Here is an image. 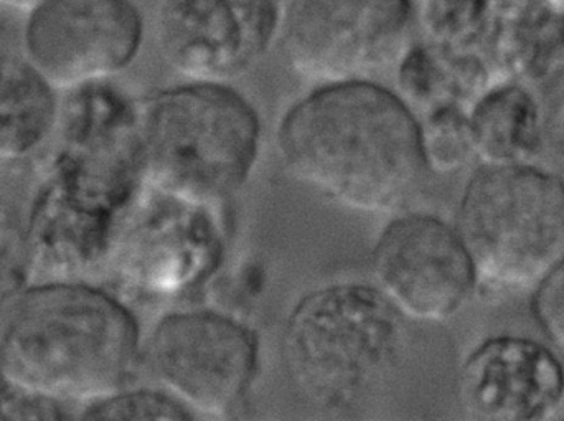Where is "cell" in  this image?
I'll list each match as a JSON object with an SVG mask.
<instances>
[{
	"instance_id": "cell-1",
	"label": "cell",
	"mask_w": 564,
	"mask_h": 421,
	"mask_svg": "<svg viewBox=\"0 0 564 421\" xmlns=\"http://www.w3.org/2000/svg\"><path fill=\"white\" fill-rule=\"evenodd\" d=\"M278 148L297 181L365 214L400 207L430 171L416 112L370 78L315 85L282 116Z\"/></svg>"
},
{
	"instance_id": "cell-2",
	"label": "cell",
	"mask_w": 564,
	"mask_h": 421,
	"mask_svg": "<svg viewBox=\"0 0 564 421\" xmlns=\"http://www.w3.org/2000/svg\"><path fill=\"white\" fill-rule=\"evenodd\" d=\"M139 357L134 314L85 281H33L0 306V374L17 389L83 409L126 389Z\"/></svg>"
},
{
	"instance_id": "cell-3",
	"label": "cell",
	"mask_w": 564,
	"mask_h": 421,
	"mask_svg": "<svg viewBox=\"0 0 564 421\" xmlns=\"http://www.w3.org/2000/svg\"><path fill=\"white\" fill-rule=\"evenodd\" d=\"M142 184L195 207L240 191L257 164V109L230 83L187 82L138 101Z\"/></svg>"
},
{
	"instance_id": "cell-4",
	"label": "cell",
	"mask_w": 564,
	"mask_h": 421,
	"mask_svg": "<svg viewBox=\"0 0 564 421\" xmlns=\"http://www.w3.org/2000/svg\"><path fill=\"white\" fill-rule=\"evenodd\" d=\"M404 317L375 287L338 283L295 304L282 331V363L295 389L325 412L370 399L393 376Z\"/></svg>"
},
{
	"instance_id": "cell-5",
	"label": "cell",
	"mask_w": 564,
	"mask_h": 421,
	"mask_svg": "<svg viewBox=\"0 0 564 421\" xmlns=\"http://www.w3.org/2000/svg\"><path fill=\"white\" fill-rule=\"evenodd\" d=\"M479 283L539 287L564 261V181L527 164H482L464 188L457 218Z\"/></svg>"
},
{
	"instance_id": "cell-6",
	"label": "cell",
	"mask_w": 564,
	"mask_h": 421,
	"mask_svg": "<svg viewBox=\"0 0 564 421\" xmlns=\"http://www.w3.org/2000/svg\"><path fill=\"white\" fill-rule=\"evenodd\" d=\"M285 62L324 85L394 65L416 22L414 0H278Z\"/></svg>"
},
{
	"instance_id": "cell-7",
	"label": "cell",
	"mask_w": 564,
	"mask_h": 421,
	"mask_svg": "<svg viewBox=\"0 0 564 421\" xmlns=\"http://www.w3.org/2000/svg\"><path fill=\"white\" fill-rule=\"evenodd\" d=\"M148 363L158 387L195 419L228 415L247 399L257 379L258 339L228 314L177 311L155 324Z\"/></svg>"
},
{
	"instance_id": "cell-8",
	"label": "cell",
	"mask_w": 564,
	"mask_h": 421,
	"mask_svg": "<svg viewBox=\"0 0 564 421\" xmlns=\"http://www.w3.org/2000/svg\"><path fill=\"white\" fill-rule=\"evenodd\" d=\"M144 36L134 0H46L26 15L23 56L66 93L111 82L138 58Z\"/></svg>"
},
{
	"instance_id": "cell-9",
	"label": "cell",
	"mask_w": 564,
	"mask_h": 421,
	"mask_svg": "<svg viewBox=\"0 0 564 421\" xmlns=\"http://www.w3.org/2000/svg\"><path fill=\"white\" fill-rule=\"evenodd\" d=\"M53 172L86 197L124 217L141 194L138 101L111 82L66 91L58 112Z\"/></svg>"
},
{
	"instance_id": "cell-10",
	"label": "cell",
	"mask_w": 564,
	"mask_h": 421,
	"mask_svg": "<svg viewBox=\"0 0 564 421\" xmlns=\"http://www.w3.org/2000/svg\"><path fill=\"white\" fill-rule=\"evenodd\" d=\"M375 288L404 320L444 323L467 306L479 278L457 228L426 214L387 225L371 260Z\"/></svg>"
},
{
	"instance_id": "cell-11",
	"label": "cell",
	"mask_w": 564,
	"mask_h": 421,
	"mask_svg": "<svg viewBox=\"0 0 564 421\" xmlns=\"http://www.w3.org/2000/svg\"><path fill=\"white\" fill-rule=\"evenodd\" d=\"M278 0H162L155 42L187 82L230 83L278 40Z\"/></svg>"
},
{
	"instance_id": "cell-12",
	"label": "cell",
	"mask_w": 564,
	"mask_h": 421,
	"mask_svg": "<svg viewBox=\"0 0 564 421\" xmlns=\"http://www.w3.org/2000/svg\"><path fill=\"white\" fill-rule=\"evenodd\" d=\"M154 195L158 202H148L142 188L119 224L111 255L142 287L171 290L198 281L218 255V230L205 215L210 208Z\"/></svg>"
},
{
	"instance_id": "cell-13",
	"label": "cell",
	"mask_w": 564,
	"mask_h": 421,
	"mask_svg": "<svg viewBox=\"0 0 564 421\" xmlns=\"http://www.w3.org/2000/svg\"><path fill=\"white\" fill-rule=\"evenodd\" d=\"M564 399V366L550 347L522 336H496L460 369L459 400L473 419L540 421Z\"/></svg>"
},
{
	"instance_id": "cell-14",
	"label": "cell",
	"mask_w": 564,
	"mask_h": 421,
	"mask_svg": "<svg viewBox=\"0 0 564 421\" xmlns=\"http://www.w3.org/2000/svg\"><path fill=\"white\" fill-rule=\"evenodd\" d=\"M121 220L53 172L25 224L29 280H82L111 257Z\"/></svg>"
},
{
	"instance_id": "cell-15",
	"label": "cell",
	"mask_w": 564,
	"mask_h": 421,
	"mask_svg": "<svg viewBox=\"0 0 564 421\" xmlns=\"http://www.w3.org/2000/svg\"><path fill=\"white\" fill-rule=\"evenodd\" d=\"M486 45L506 75L546 82L564 65V12L545 0H494Z\"/></svg>"
},
{
	"instance_id": "cell-16",
	"label": "cell",
	"mask_w": 564,
	"mask_h": 421,
	"mask_svg": "<svg viewBox=\"0 0 564 421\" xmlns=\"http://www.w3.org/2000/svg\"><path fill=\"white\" fill-rule=\"evenodd\" d=\"M394 66L398 95L416 116L447 106L469 111L490 86L489 68L479 52H456L427 40L408 43Z\"/></svg>"
},
{
	"instance_id": "cell-17",
	"label": "cell",
	"mask_w": 564,
	"mask_h": 421,
	"mask_svg": "<svg viewBox=\"0 0 564 421\" xmlns=\"http://www.w3.org/2000/svg\"><path fill=\"white\" fill-rule=\"evenodd\" d=\"M467 116L482 164H527L542 149V108L520 83L489 86Z\"/></svg>"
},
{
	"instance_id": "cell-18",
	"label": "cell",
	"mask_w": 564,
	"mask_h": 421,
	"mask_svg": "<svg viewBox=\"0 0 564 421\" xmlns=\"http://www.w3.org/2000/svg\"><path fill=\"white\" fill-rule=\"evenodd\" d=\"M56 89L25 56L0 55V159L32 154L58 125Z\"/></svg>"
},
{
	"instance_id": "cell-19",
	"label": "cell",
	"mask_w": 564,
	"mask_h": 421,
	"mask_svg": "<svg viewBox=\"0 0 564 421\" xmlns=\"http://www.w3.org/2000/svg\"><path fill=\"white\" fill-rule=\"evenodd\" d=\"M492 19L494 0H421L416 6L424 40L456 52H479Z\"/></svg>"
},
{
	"instance_id": "cell-20",
	"label": "cell",
	"mask_w": 564,
	"mask_h": 421,
	"mask_svg": "<svg viewBox=\"0 0 564 421\" xmlns=\"http://www.w3.org/2000/svg\"><path fill=\"white\" fill-rule=\"evenodd\" d=\"M421 136L430 171L451 174L476 155L467 109L447 106L423 116Z\"/></svg>"
},
{
	"instance_id": "cell-21",
	"label": "cell",
	"mask_w": 564,
	"mask_h": 421,
	"mask_svg": "<svg viewBox=\"0 0 564 421\" xmlns=\"http://www.w3.org/2000/svg\"><path fill=\"white\" fill-rule=\"evenodd\" d=\"M83 420H192L195 419L178 400L164 389L119 390L99 402L83 407Z\"/></svg>"
},
{
	"instance_id": "cell-22",
	"label": "cell",
	"mask_w": 564,
	"mask_h": 421,
	"mask_svg": "<svg viewBox=\"0 0 564 421\" xmlns=\"http://www.w3.org/2000/svg\"><path fill=\"white\" fill-rule=\"evenodd\" d=\"M29 284L25 225L0 202V306Z\"/></svg>"
},
{
	"instance_id": "cell-23",
	"label": "cell",
	"mask_w": 564,
	"mask_h": 421,
	"mask_svg": "<svg viewBox=\"0 0 564 421\" xmlns=\"http://www.w3.org/2000/svg\"><path fill=\"white\" fill-rule=\"evenodd\" d=\"M533 314L556 353L564 359V261L536 287Z\"/></svg>"
},
{
	"instance_id": "cell-24",
	"label": "cell",
	"mask_w": 564,
	"mask_h": 421,
	"mask_svg": "<svg viewBox=\"0 0 564 421\" xmlns=\"http://www.w3.org/2000/svg\"><path fill=\"white\" fill-rule=\"evenodd\" d=\"M68 409L63 403L3 382L0 387V420H66Z\"/></svg>"
},
{
	"instance_id": "cell-25",
	"label": "cell",
	"mask_w": 564,
	"mask_h": 421,
	"mask_svg": "<svg viewBox=\"0 0 564 421\" xmlns=\"http://www.w3.org/2000/svg\"><path fill=\"white\" fill-rule=\"evenodd\" d=\"M540 108L543 141L564 162V65L546 79L545 98Z\"/></svg>"
},
{
	"instance_id": "cell-26",
	"label": "cell",
	"mask_w": 564,
	"mask_h": 421,
	"mask_svg": "<svg viewBox=\"0 0 564 421\" xmlns=\"http://www.w3.org/2000/svg\"><path fill=\"white\" fill-rule=\"evenodd\" d=\"M43 2H46V0H0V9L23 13L26 17L33 10L39 9Z\"/></svg>"
},
{
	"instance_id": "cell-27",
	"label": "cell",
	"mask_w": 564,
	"mask_h": 421,
	"mask_svg": "<svg viewBox=\"0 0 564 421\" xmlns=\"http://www.w3.org/2000/svg\"><path fill=\"white\" fill-rule=\"evenodd\" d=\"M550 6L556 7V9L563 10L564 12V0H545Z\"/></svg>"
},
{
	"instance_id": "cell-28",
	"label": "cell",
	"mask_w": 564,
	"mask_h": 421,
	"mask_svg": "<svg viewBox=\"0 0 564 421\" xmlns=\"http://www.w3.org/2000/svg\"><path fill=\"white\" fill-rule=\"evenodd\" d=\"M3 380H2V374H0V387H2Z\"/></svg>"
}]
</instances>
